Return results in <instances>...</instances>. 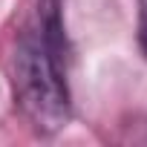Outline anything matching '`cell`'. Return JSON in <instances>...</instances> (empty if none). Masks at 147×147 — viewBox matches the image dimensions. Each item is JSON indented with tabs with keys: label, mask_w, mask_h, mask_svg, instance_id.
I'll use <instances>...</instances> for the list:
<instances>
[{
	"label": "cell",
	"mask_w": 147,
	"mask_h": 147,
	"mask_svg": "<svg viewBox=\"0 0 147 147\" xmlns=\"http://www.w3.org/2000/svg\"><path fill=\"white\" fill-rule=\"evenodd\" d=\"M9 75L15 104L35 133L52 136L69 124V46L61 0L32 3L12 43Z\"/></svg>",
	"instance_id": "1"
},
{
	"label": "cell",
	"mask_w": 147,
	"mask_h": 147,
	"mask_svg": "<svg viewBox=\"0 0 147 147\" xmlns=\"http://www.w3.org/2000/svg\"><path fill=\"white\" fill-rule=\"evenodd\" d=\"M138 38H141V49L147 55V0H144V9H141V23H138Z\"/></svg>",
	"instance_id": "2"
}]
</instances>
